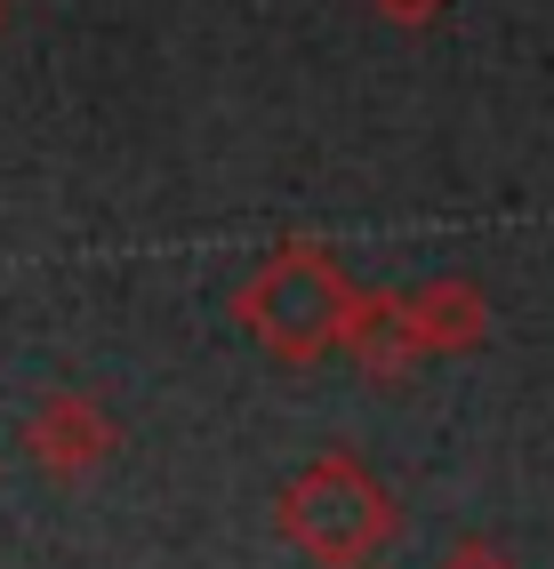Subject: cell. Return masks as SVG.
Instances as JSON below:
<instances>
[{"instance_id":"2","label":"cell","mask_w":554,"mask_h":569,"mask_svg":"<svg viewBox=\"0 0 554 569\" xmlns=\"http://www.w3.org/2000/svg\"><path fill=\"white\" fill-rule=\"evenodd\" d=\"M442 0H386V17H402V24H418V17H434Z\"/></svg>"},{"instance_id":"1","label":"cell","mask_w":554,"mask_h":569,"mask_svg":"<svg viewBox=\"0 0 554 569\" xmlns=\"http://www.w3.org/2000/svg\"><path fill=\"white\" fill-rule=\"evenodd\" d=\"M241 313L266 329L274 346H289V353H314L338 321H354L346 281L329 273V257H321V249H281V257L266 264V281L241 297Z\"/></svg>"}]
</instances>
